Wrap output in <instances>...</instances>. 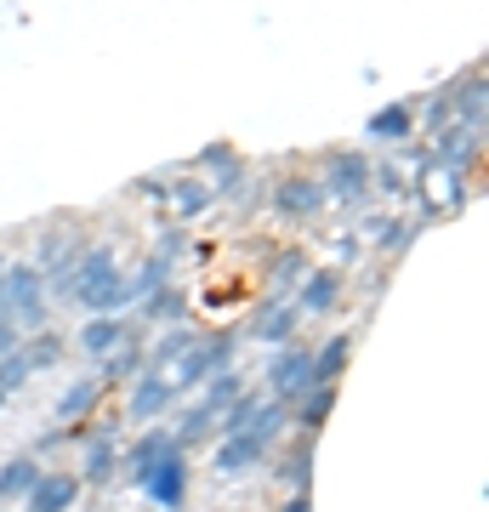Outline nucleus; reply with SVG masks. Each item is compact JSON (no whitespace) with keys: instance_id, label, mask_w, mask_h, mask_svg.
Wrapping results in <instances>:
<instances>
[{"instance_id":"2","label":"nucleus","mask_w":489,"mask_h":512,"mask_svg":"<svg viewBox=\"0 0 489 512\" xmlns=\"http://www.w3.org/2000/svg\"><path fill=\"white\" fill-rule=\"evenodd\" d=\"M0 308H12L18 319H29V325H40V274L35 268H6V279H0Z\"/></svg>"},{"instance_id":"20","label":"nucleus","mask_w":489,"mask_h":512,"mask_svg":"<svg viewBox=\"0 0 489 512\" xmlns=\"http://www.w3.org/2000/svg\"><path fill=\"white\" fill-rule=\"evenodd\" d=\"M290 512H308V495H296V501H290Z\"/></svg>"},{"instance_id":"11","label":"nucleus","mask_w":489,"mask_h":512,"mask_svg":"<svg viewBox=\"0 0 489 512\" xmlns=\"http://www.w3.org/2000/svg\"><path fill=\"white\" fill-rule=\"evenodd\" d=\"M177 399V382H160V376H154V382H143L137 387V399H131V410H137V416H160L165 404Z\"/></svg>"},{"instance_id":"4","label":"nucleus","mask_w":489,"mask_h":512,"mask_svg":"<svg viewBox=\"0 0 489 512\" xmlns=\"http://www.w3.org/2000/svg\"><path fill=\"white\" fill-rule=\"evenodd\" d=\"M74 495H80V478L74 473H40L35 490H29V512H69Z\"/></svg>"},{"instance_id":"7","label":"nucleus","mask_w":489,"mask_h":512,"mask_svg":"<svg viewBox=\"0 0 489 512\" xmlns=\"http://www.w3.org/2000/svg\"><path fill=\"white\" fill-rule=\"evenodd\" d=\"M336 291H342V274H336V268H319V274H308V285L296 291L290 308L296 313H325L330 302H336Z\"/></svg>"},{"instance_id":"13","label":"nucleus","mask_w":489,"mask_h":512,"mask_svg":"<svg viewBox=\"0 0 489 512\" xmlns=\"http://www.w3.org/2000/svg\"><path fill=\"white\" fill-rule=\"evenodd\" d=\"M296 330V308H262V319H256V336H268V342H279V336H290Z\"/></svg>"},{"instance_id":"17","label":"nucleus","mask_w":489,"mask_h":512,"mask_svg":"<svg viewBox=\"0 0 489 512\" xmlns=\"http://www.w3.org/2000/svg\"><path fill=\"white\" fill-rule=\"evenodd\" d=\"M114 473V444L109 439H97L86 450V478H109Z\"/></svg>"},{"instance_id":"21","label":"nucleus","mask_w":489,"mask_h":512,"mask_svg":"<svg viewBox=\"0 0 489 512\" xmlns=\"http://www.w3.org/2000/svg\"><path fill=\"white\" fill-rule=\"evenodd\" d=\"M0 279H6V262H0Z\"/></svg>"},{"instance_id":"12","label":"nucleus","mask_w":489,"mask_h":512,"mask_svg":"<svg viewBox=\"0 0 489 512\" xmlns=\"http://www.w3.org/2000/svg\"><path fill=\"white\" fill-rule=\"evenodd\" d=\"M342 365H347V336H336V342H330V348L313 359V387H330Z\"/></svg>"},{"instance_id":"16","label":"nucleus","mask_w":489,"mask_h":512,"mask_svg":"<svg viewBox=\"0 0 489 512\" xmlns=\"http://www.w3.org/2000/svg\"><path fill=\"white\" fill-rule=\"evenodd\" d=\"M330 404H336V387H313V399L302 404V427H319L330 416Z\"/></svg>"},{"instance_id":"19","label":"nucleus","mask_w":489,"mask_h":512,"mask_svg":"<svg viewBox=\"0 0 489 512\" xmlns=\"http://www.w3.org/2000/svg\"><path fill=\"white\" fill-rule=\"evenodd\" d=\"M205 200H211V183H182V188H177V205H182V211H200Z\"/></svg>"},{"instance_id":"6","label":"nucleus","mask_w":489,"mask_h":512,"mask_svg":"<svg viewBox=\"0 0 489 512\" xmlns=\"http://www.w3.org/2000/svg\"><path fill=\"white\" fill-rule=\"evenodd\" d=\"M268 382H273V393H285V399L308 393V387H313V359H308V353H279L273 370H268Z\"/></svg>"},{"instance_id":"5","label":"nucleus","mask_w":489,"mask_h":512,"mask_svg":"<svg viewBox=\"0 0 489 512\" xmlns=\"http://www.w3.org/2000/svg\"><path fill=\"white\" fill-rule=\"evenodd\" d=\"M370 183H376V165L364 160V154H336V160H330V188H336L342 200H359Z\"/></svg>"},{"instance_id":"1","label":"nucleus","mask_w":489,"mask_h":512,"mask_svg":"<svg viewBox=\"0 0 489 512\" xmlns=\"http://www.w3.org/2000/svg\"><path fill=\"white\" fill-rule=\"evenodd\" d=\"M273 427H279V404H256V416L245 421L239 433H228L217 467L222 473H245V467H256V456L273 444Z\"/></svg>"},{"instance_id":"10","label":"nucleus","mask_w":489,"mask_h":512,"mask_svg":"<svg viewBox=\"0 0 489 512\" xmlns=\"http://www.w3.org/2000/svg\"><path fill=\"white\" fill-rule=\"evenodd\" d=\"M120 336H126V325H120L114 313H103V319H91L86 325L80 342H86V353H109V348H120Z\"/></svg>"},{"instance_id":"15","label":"nucleus","mask_w":489,"mask_h":512,"mask_svg":"<svg viewBox=\"0 0 489 512\" xmlns=\"http://www.w3.org/2000/svg\"><path fill=\"white\" fill-rule=\"evenodd\" d=\"M370 137H393V143H399V137H410V109L376 114V120H370Z\"/></svg>"},{"instance_id":"9","label":"nucleus","mask_w":489,"mask_h":512,"mask_svg":"<svg viewBox=\"0 0 489 512\" xmlns=\"http://www.w3.org/2000/svg\"><path fill=\"white\" fill-rule=\"evenodd\" d=\"M35 478H40L35 456L6 461V467H0V495H29V490H35Z\"/></svg>"},{"instance_id":"3","label":"nucleus","mask_w":489,"mask_h":512,"mask_svg":"<svg viewBox=\"0 0 489 512\" xmlns=\"http://www.w3.org/2000/svg\"><path fill=\"white\" fill-rule=\"evenodd\" d=\"M182 484H188V461H182V450H171V456L143 478V490H148L154 507H182Z\"/></svg>"},{"instance_id":"14","label":"nucleus","mask_w":489,"mask_h":512,"mask_svg":"<svg viewBox=\"0 0 489 512\" xmlns=\"http://www.w3.org/2000/svg\"><path fill=\"white\" fill-rule=\"evenodd\" d=\"M97 393H103V376H91V382H74L69 393H63V404H57V416H80V410H86Z\"/></svg>"},{"instance_id":"8","label":"nucleus","mask_w":489,"mask_h":512,"mask_svg":"<svg viewBox=\"0 0 489 512\" xmlns=\"http://www.w3.org/2000/svg\"><path fill=\"white\" fill-rule=\"evenodd\" d=\"M325 205V188L308 183V177H290V183H279V211H290V217H313Z\"/></svg>"},{"instance_id":"18","label":"nucleus","mask_w":489,"mask_h":512,"mask_svg":"<svg viewBox=\"0 0 489 512\" xmlns=\"http://www.w3.org/2000/svg\"><path fill=\"white\" fill-rule=\"evenodd\" d=\"M57 353H63V342H57V336H40L35 348L23 353V365H29V370H40V365H52Z\"/></svg>"}]
</instances>
